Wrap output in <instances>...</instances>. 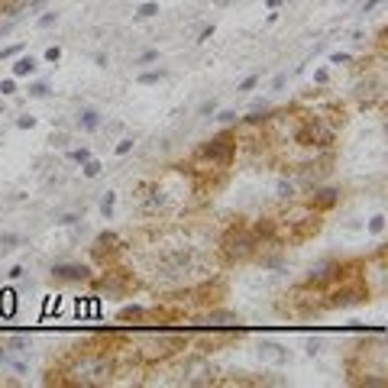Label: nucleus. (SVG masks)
Listing matches in <instances>:
<instances>
[{
	"label": "nucleus",
	"mask_w": 388,
	"mask_h": 388,
	"mask_svg": "<svg viewBox=\"0 0 388 388\" xmlns=\"http://www.w3.org/2000/svg\"><path fill=\"white\" fill-rule=\"evenodd\" d=\"M110 372H114V363L107 356H84L72 369L78 385H104L107 378H110Z\"/></svg>",
	"instance_id": "obj_1"
},
{
	"label": "nucleus",
	"mask_w": 388,
	"mask_h": 388,
	"mask_svg": "<svg viewBox=\"0 0 388 388\" xmlns=\"http://www.w3.org/2000/svg\"><path fill=\"white\" fill-rule=\"evenodd\" d=\"M233 156H236V133L233 130H223L214 139H207L201 146V159H210V162H221V165H230Z\"/></svg>",
	"instance_id": "obj_2"
},
{
	"label": "nucleus",
	"mask_w": 388,
	"mask_h": 388,
	"mask_svg": "<svg viewBox=\"0 0 388 388\" xmlns=\"http://www.w3.org/2000/svg\"><path fill=\"white\" fill-rule=\"evenodd\" d=\"M256 246H259L256 233L243 230V227H236V230H230L227 236H223V252H227L230 259H236V263H243V259L256 256Z\"/></svg>",
	"instance_id": "obj_3"
},
{
	"label": "nucleus",
	"mask_w": 388,
	"mask_h": 388,
	"mask_svg": "<svg viewBox=\"0 0 388 388\" xmlns=\"http://www.w3.org/2000/svg\"><path fill=\"white\" fill-rule=\"evenodd\" d=\"M294 139H298L301 146H330V143H334V126H327L320 116H307L305 123L298 126Z\"/></svg>",
	"instance_id": "obj_4"
},
{
	"label": "nucleus",
	"mask_w": 388,
	"mask_h": 388,
	"mask_svg": "<svg viewBox=\"0 0 388 388\" xmlns=\"http://www.w3.org/2000/svg\"><path fill=\"white\" fill-rule=\"evenodd\" d=\"M340 272H343V265L336 263V259H324V263L311 265V272H307V285H327L334 282V278H340Z\"/></svg>",
	"instance_id": "obj_5"
},
{
	"label": "nucleus",
	"mask_w": 388,
	"mask_h": 388,
	"mask_svg": "<svg viewBox=\"0 0 388 388\" xmlns=\"http://www.w3.org/2000/svg\"><path fill=\"white\" fill-rule=\"evenodd\" d=\"M52 275L59 282H88V278H91V269L81 263H55Z\"/></svg>",
	"instance_id": "obj_6"
},
{
	"label": "nucleus",
	"mask_w": 388,
	"mask_h": 388,
	"mask_svg": "<svg viewBox=\"0 0 388 388\" xmlns=\"http://www.w3.org/2000/svg\"><path fill=\"white\" fill-rule=\"evenodd\" d=\"M120 249V236L116 233H101L94 240V256L97 259H107V256H114V252Z\"/></svg>",
	"instance_id": "obj_7"
},
{
	"label": "nucleus",
	"mask_w": 388,
	"mask_h": 388,
	"mask_svg": "<svg viewBox=\"0 0 388 388\" xmlns=\"http://www.w3.org/2000/svg\"><path fill=\"white\" fill-rule=\"evenodd\" d=\"M366 294H369V292L363 288V285H349V288H343V292H334V294H330V298H334L330 305H356V301H363Z\"/></svg>",
	"instance_id": "obj_8"
},
{
	"label": "nucleus",
	"mask_w": 388,
	"mask_h": 388,
	"mask_svg": "<svg viewBox=\"0 0 388 388\" xmlns=\"http://www.w3.org/2000/svg\"><path fill=\"white\" fill-rule=\"evenodd\" d=\"M101 123H104V116L97 114L94 107H84L81 114H78V126H81L84 133H94V130H101Z\"/></svg>",
	"instance_id": "obj_9"
},
{
	"label": "nucleus",
	"mask_w": 388,
	"mask_h": 388,
	"mask_svg": "<svg viewBox=\"0 0 388 388\" xmlns=\"http://www.w3.org/2000/svg\"><path fill=\"white\" fill-rule=\"evenodd\" d=\"M336 201H340V191L336 188H317L314 191V207L317 210H330Z\"/></svg>",
	"instance_id": "obj_10"
},
{
	"label": "nucleus",
	"mask_w": 388,
	"mask_h": 388,
	"mask_svg": "<svg viewBox=\"0 0 388 388\" xmlns=\"http://www.w3.org/2000/svg\"><path fill=\"white\" fill-rule=\"evenodd\" d=\"M36 72V59L32 55H23V59H17V65H13V78H26V74Z\"/></svg>",
	"instance_id": "obj_11"
},
{
	"label": "nucleus",
	"mask_w": 388,
	"mask_h": 388,
	"mask_svg": "<svg viewBox=\"0 0 388 388\" xmlns=\"http://www.w3.org/2000/svg\"><path fill=\"white\" fill-rule=\"evenodd\" d=\"M17 246H23L20 233H3V236H0V252H13Z\"/></svg>",
	"instance_id": "obj_12"
},
{
	"label": "nucleus",
	"mask_w": 388,
	"mask_h": 388,
	"mask_svg": "<svg viewBox=\"0 0 388 388\" xmlns=\"http://www.w3.org/2000/svg\"><path fill=\"white\" fill-rule=\"evenodd\" d=\"M207 324H236V314L233 311H210Z\"/></svg>",
	"instance_id": "obj_13"
},
{
	"label": "nucleus",
	"mask_w": 388,
	"mask_h": 388,
	"mask_svg": "<svg viewBox=\"0 0 388 388\" xmlns=\"http://www.w3.org/2000/svg\"><path fill=\"white\" fill-rule=\"evenodd\" d=\"M3 347H10L13 353H26V349H30V340H26V336H7Z\"/></svg>",
	"instance_id": "obj_14"
},
{
	"label": "nucleus",
	"mask_w": 388,
	"mask_h": 388,
	"mask_svg": "<svg viewBox=\"0 0 388 388\" xmlns=\"http://www.w3.org/2000/svg\"><path fill=\"white\" fill-rule=\"evenodd\" d=\"M26 94H30V97H49V94H52V88H49L45 81H32L30 88H26Z\"/></svg>",
	"instance_id": "obj_15"
},
{
	"label": "nucleus",
	"mask_w": 388,
	"mask_h": 388,
	"mask_svg": "<svg viewBox=\"0 0 388 388\" xmlns=\"http://www.w3.org/2000/svg\"><path fill=\"white\" fill-rule=\"evenodd\" d=\"M114 204H116V194H114V191H107L104 198H101V214H104L107 221L114 217Z\"/></svg>",
	"instance_id": "obj_16"
},
{
	"label": "nucleus",
	"mask_w": 388,
	"mask_h": 388,
	"mask_svg": "<svg viewBox=\"0 0 388 388\" xmlns=\"http://www.w3.org/2000/svg\"><path fill=\"white\" fill-rule=\"evenodd\" d=\"M156 13H159V3H156V0H149V3H139L136 17H139V20H152Z\"/></svg>",
	"instance_id": "obj_17"
},
{
	"label": "nucleus",
	"mask_w": 388,
	"mask_h": 388,
	"mask_svg": "<svg viewBox=\"0 0 388 388\" xmlns=\"http://www.w3.org/2000/svg\"><path fill=\"white\" fill-rule=\"evenodd\" d=\"M162 78H168L165 68H159V72H143L136 81H139V84H156V81H162Z\"/></svg>",
	"instance_id": "obj_18"
},
{
	"label": "nucleus",
	"mask_w": 388,
	"mask_h": 388,
	"mask_svg": "<svg viewBox=\"0 0 388 388\" xmlns=\"http://www.w3.org/2000/svg\"><path fill=\"white\" fill-rule=\"evenodd\" d=\"M101 162H97V159H88V162H84L81 165V172H84V178H97V175H101Z\"/></svg>",
	"instance_id": "obj_19"
},
{
	"label": "nucleus",
	"mask_w": 388,
	"mask_h": 388,
	"mask_svg": "<svg viewBox=\"0 0 388 388\" xmlns=\"http://www.w3.org/2000/svg\"><path fill=\"white\" fill-rule=\"evenodd\" d=\"M275 194H278V198H285V201H292L294 198V185L288 178H282V181H278V188H275Z\"/></svg>",
	"instance_id": "obj_20"
},
{
	"label": "nucleus",
	"mask_w": 388,
	"mask_h": 388,
	"mask_svg": "<svg viewBox=\"0 0 388 388\" xmlns=\"http://www.w3.org/2000/svg\"><path fill=\"white\" fill-rule=\"evenodd\" d=\"M136 317H143V307L139 305H126L123 311H120V320H136Z\"/></svg>",
	"instance_id": "obj_21"
},
{
	"label": "nucleus",
	"mask_w": 388,
	"mask_h": 388,
	"mask_svg": "<svg viewBox=\"0 0 388 388\" xmlns=\"http://www.w3.org/2000/svg\"><path fill=\"white\" fill-rule=\"evenodd\" d=\"M68 159H72V162H78V165H84V162H88V159H91V149H72V152H68Z\"/></svg>",
	"instance_id": "obj_22"
},
{
	"label": "nucleus",
	"mask_w": 388,
	"mask_h": 388,
	"mask_svg": "<svg viewBox=\"0 0 388 388\" xmlns=\"http://www.w3.org/2000/svg\"><path fill=\"white\" fill-rule=\"evenodd\" d=\"M23 49H26L23 42H17V45H3V49H0V62H3V59H13V55H20Z\"/></svg>",
	"instance_id": "obj_23"
},
{
	"label": "nucleus",
	"mask_w": 388,
	"mask_h": 388,
	"mask_svg": "<svg viewBox=\"0 0 388 388\" xmlns=\"http://www.w3.org/2000/svg\"><path fill=\"white\" fill-rule=\"evenodd\" d=\"M59 23V13H42L39 17V30H49V26H55Z\"/></svg>",
	"instance_id": "obj_24"
},
{
	"label": "nucleus",
	"mask_w": 388,
	"mask_h": 388,
	"mask_svg": "<svg viewBox=\"0 0 388 388\" xmlns=\"http://www.w3.org/2000/svg\"><path fill=\"white\" fill-rule=\"evenodd\" d=\"M156 59H159V49H149V52H143L133 65H149V62H156Z\"/></svg>",
	"instance_id": "obj_25"
},
{
	"label": "nucleus",
	"mask_w": 388,
	"mask_h": 388,
	"mask_svg": "<svg viewBox=\"0 0 388 388\" xmlns=\"http://www.w3.org/2000/svg\"><path fill=\"white\" fill-rule=\"evenodd\" d=\"M78 221H81L78 214H59V217H55V223H62V227H72V223H78Z\"/></svg>",
	"instance_id": "obj_26"
},
{
	"label": "nucleus",
	"mask_w": 388,
	"mask_h": 388,
	"mask_svg": "<svg viewBox=\"0 0 388 388\" xmlns=\"http://www.w3.org/2000/svg\"><path fill=\"white\" fill-rule=\"evenodd\" d=\"M382 230H385V217L378 214V217H372V221H369V233H382Z\"/></svg>",
	"instance_id": "obj_27"
},
{
	"label": "nucleus",
	"mask_w": 388,
	"mask_h": 388,
	"mask_svg": "<svg viewBox=\"0 0 388 388\" xmlns=\"http://www.w3.org/2000/svg\"><path fill=\"white\" fill-rule=\"evenodd\" d=\"M256 84H259V74H249V78H246V81H243L240 88H236V91H243V94H246V91H252Z\"/></svg>",
	"instance_id": "obj_28"
},
{
	"label": "nucleus",
	"mask_w": 388,
	"mask_h": 388,
	"mask_svg": "<svg viewBox=\"0 0 388 388\" xmlns=\"http://www.w3.org/2000/svg\"><path fill=\"white\" fill-rule=\"evenodd\" d=\"M217 114V101H204L201 104V116H214Z\"/></svg>",
	"instance_id": "obj_29"
},
{
	"label": "nucleus",
	"mask_w": 388,
	"mask_h": 388,
	"mask_svg": "<svg viewBox=\"0 0 388 388\" xmlns=\"http://www.w3.org/2000/svg\"><path fill=\"white\" fill-rule=\"evenodd\" d=\"M59 59H62V49H59V45H49V49H45V62H59Z\"/></svg>",
	"instance_id": "obj_30"
},
{
	"label": "nucleus",
	"mask_w": 388,
	"mask_h": 388,
	"mask_svg": "<svg viewBox=\"0 0 388 388\" xmlns=\"http://www.w3.org/2000/svg\"><path fill=\"white\" fill-rule=\"evenodd\" d=\"M330 62H334V65H349V62H353V55H347V52H334V55H330Z\"/></svg>",
	"instance_id": "obj_31"
},
{
	"label": "nucleus",
	"mask_w": 388,
	"mask_h": 388,
	"mask_svg": "<svg viewBox=\"0 0 388 388\" xmlns=\"http://www.w3.org/2000/svg\"><path fill=\"white\" fill-rule=\"evenodd\" d=\"M217 120H221V123H236V110H221Z\"/></svg>",
	"instance_id": "obj_32"
},
{
	"label": "nucleus",
	"mask_w": 388,
	"mask_h": 388,
	"mask_svg": "<svg viewBox=\"0 0 388 388\" xmlns=\"http://www.w3.org/2000/svg\"><path fill=\"white\" fill-rule=\"evenodd\" d=\"M130 149H133V139H120V143H116V156H126Z\"/></svg>",
	"instance_id": "obj_33"
},
{
	"label": "nucleus",
	"mask_w": 388,
	"mask_h": 388,
	"mask_svg": "<svg viewBox=\"0 0 388 388\" xmlns=\"http://www.w3.org/2000/svg\"><path fill=\"white\" fill-rule=\"evenodd\" d=\"M17 126H20V130H32V126H36V116H20Z\"/></svg>",
	"instance_id": "obj_34"
},
{
	"label": "nucleus",
	"mask_w": 388,
	"mask_h": 388,
	"mask_svg": "<svg viewBox=\"0 0 388 388\" xmlns=\"http://www.w3.org/2000/svg\"><path fill=\"white\" fill-rule=\"evenodd\" d=\"M0 91H3V94H17V81H13V78H7V81L0 84Z\"/></svg>",
	"instance_id": "obj_35"
},
{
	"label": "nucleus",
	"mask_w": 388,
	"mask_h": 388,
	"mask_svg": "<svg viewBox=\"0 0 388 388\" xmlns=\"http://www.w3.org/2000/svg\"><path fill=\"white\" fill-rule=\"evenodd\" d=\"M210 36H214V23H210V26H204V30H201V36H198V42H207Z\"/></svg>",
	"instance_id": "obj_36"
},
{
	"label": "nucleus",
	"mask_w": 388,
	"mask_h": 388,
	"mask_svg": "<svg viewBox=\"0 0 388 388\" xmlns=\"http://www.w3.org/2000/svg\"><path fill=\"white\" fill-rule=\"evenodd\" d=\"M376 7H382V0H366V3H363V13H372Z\"/></svg>",
	"instance_id": "obj_37"
},
{
	"label": "nucleus",
	"mask_w": 388,
	"mask_h": 388,
	"mask_svg": "<svg viewBox=\"0 0 388 388\" xmlns=\"http://www.w3.org/2000/svg\"><path fill=\"white\" fill-rule=\"evenodd\" d=\"M285 81H288V74H278V78H275V81H272V91H282V88H285Z\"/></svg>",
	"instance_id": "obj_38"
},
{
	"label": "nucleus",
	"mask_w": 388,
	"mask_h": 388,
	"mask_svg": "<svg viewBox=\"0 0 388 388\" xmlns=\"http://www.w3.org/2000/svg\"><path fill=\"white\" fill-rule=\"evenodd\" d=\"M7 275H10V278H23V275H26V269H23V265H13Z\"/></svg>",
	"instance_id": "obj_39"
},
{
	"label": "nucleus",
	"mask_w": 388,
	"mask_h": 388,
	"mask_svg": "<svg viewBox=\"0 0 388 388\" xmlns=\"http://www.w3.org/2000/svg\"><path fill=\"white\" fill-rule=\"evenodd\" d=\"M94 65H101V68H107V55H104V52H94Z\"/></svg>",
	"instance_id": "obj_40"
},
{
	"label": "nucleus",
	"mask_w": 388,
	"mask_h": 388,
	"mask_svg": "<svg viewBox=\"0 0 388 388\" xmlns=\"http://www.w3.org/2000/svg\"><path fill=\"white\" fill-rule=\"evenodd\" d=\"M314 81H317V84H324V81H327V68H320V72L314 74Z\"/></svg>",
	"instance_id": "obj_41"
},
{
	"label": "nucleus",
	"mask_w": 388,
	"mask_h": 388,
	"mask_svg": "<svg viewBox=\"0 0 388 388\" xmlns=\"http://www.w3.org/2000/svg\"><path fill=\"white\" fill-rule=\"evenodd\" d=\"M265 3H269V7H272V10H278V7H282L285 0H265Z\"/></svg>",
	"instance_id": "obj_42"
},
{
	"label": "nucleus",
	"mask_w": 388,
	"mask_h": 388,
	"mask_svg": "<svg viewBox=\"0 0 388 388\" xmlns=\"http://www.w3.org/2000/svg\"><path fill=\"white\" fill-rule=\"evenodd\" d=\"M214 3H217V7H227V3H233V0H214Z\"/></svg>",
	"instance_id": "obj_43"
},
{
	"label": "nucleus",
	"mask_w": 388,
	"mask_h": 388,
	"mask_svg": "<svg viewBox=\"0 0 388 388\" xmlns=\"http://www.w3.org/2000/svg\"><path fill=\"white\" fill-rule=\"evenodd\" d=\"M0 114H3V107H0Z\"/></svg>",
	"instance_id": "obj_44"
}]
</instances>
